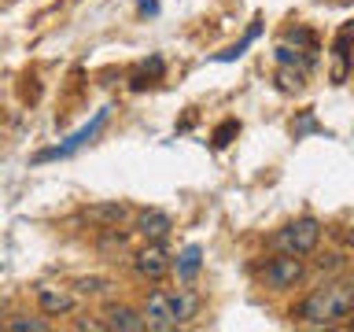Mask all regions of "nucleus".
<instances>
[{"label":"nucleus","mask_w":354,"mask_h":332,"mask_svg":"<svg viewBox=\"0 0 354 332\" xmlns=\"http://www.w3.org/2000/svg\"><path fill=\"white\" fill-rule=\"evenodd\" d=\"M196 310H199V299H196L192 292H177V295H174V314H177V321H181V325H185L188 317H196Z\"/></svg>","instance_id":"nucleus-14"},{"label":"nucleus","mask_w":354,"mask_h":332,"mask_svg":"<svg viewBox=\"0 0 354 332\" xmlns=\"http://www.w3.org/2000/svg\"><path fill=\"white\" fill-rule=\"evenodd\" d=\"M277 82H281L284 93H299V89H303V71H288L284 66V71L277 74Z\"/></svg>","instance_id":"nucleus-18"},{"label":"nucleus","mask_w":354,"mask_h":332,"mask_svg":"<svg viewBox=\"0 0 354 332\" xmlns=\"http://www.w3.org/2000/svg\"><path fill=\"white\" fill-rule=\"evenodd\" d=\"M115 281H107V277H77L74 281V292L77 295H107Z\"/></svg>","instance_id":"nucleus-13"},{"label":"nucleus","mask_w":354,"mask_h":332,"mask_svg":"<svg viewBox=\"0 0 354 332\" xmlns=\"http://www.w3.org/2000/svg\"><path fill=\"white\" fill-rule=\"evenodd\" d=\"M170 229H174V221H170V214H162V210H144L137 218V232L144 240H166Z\"/></svg>","instance_id":"nucleus-9"},{"label":"nucleus","mask_w":354,"mask_h":332,"mask_svg":"<svg viewBox=\"0 0 354 332\" xmlns=\"http://www.w3.org/2000/svg\"><path fill=\"white\" fill-rule=\"evenodd\" d=\"M104 122H107V111H96V118L88 122L85 129H77V133H74V137L66 140V144H59V148H48V151H41V155H37V163H44V159H55V155H71L74 148H82V144H88V140H93V137H96V129L104 126Z\"/></svg>","instance_id":"nucleus-8"},{"label":"nucleus","mask_w":354,"mask_h":332,"mask_svg":"<svg viewBox=\"0 0 354 332\" xmlns=\"http://www.w3.org/2000/svg\"><path fill=\"white\" fill-rule=\"evenodd\" d=\"M4 329L8 332H44L48 321H41V317H11V321H4Z\"/></svg>","instance_id":"nucleus-15"},{"label":"nucleus","mask_w":354,"mask_h":332,"mask_svg":"<svg viewBox=\"0 0 354 332\" xmlns=\"http://www.w3.org/2000/svg\"><path fill=\"white\" fill-rule=\"evenodd\" d=\"M351 310H354V277H336V281H325L314 295L303 299L299 317H303L306 325L332 329V325H339L343 317H351Z\"/></svg>","instance_id":"nucleus-1"},{"label":"nucleus","mask_w":354,"mask_h":332,"mask_svg":"<svg viewBox=\"0 0 354 332\" xmlns=\"http://www.w3.org/2000/svg\"><path fill=\"white\" fill-rule=\"evenodd\" d=\"M199 266H203V248H199V243H188V248L177 255V277H181V281H192L199 273Z\"/></svg>","instance_id":"nucleus-12"},{"label":"nucleus","mask_w":354,"mask_h":332,"mask_svg":"<svg viewBox=\"0 0 354 332\" xmlns=\"http://www.w3.org/2000/svg\"><path fill=\"white\" fill-rule=\"evenodd\" d=\"M140 314H144V325H148L151 332H170V329L181 325L177 314H174V295H166V292H151Z\"/></svg>","instance_id":"nucleus-5"},{"label":"nucleus","mask_w":354,"mask_h":332,"mask_svg":"<svg viewBox=\"0 0 354 332\" xmlns=\"http://www.w3.org/2000/svg\"><path fill=\"white\" fill-rule=\"evenodd\" d=\"M104 329H115V332H144L148 325H144V314H140V310L115 303V306L104 310Z\"/></svg>","instance_id":"nucleus-7"},{"label":"nucleus","mask_w":354,"mask_h":332,"mask_svg":"<svg viewBox=\"0 0 354 332\" xmlns=\"http://www.w3.org/2000/svg\"><path fill=\"white\" fill-rule=\"evenodd\" d=\"M277 243L292 255H310L321 243V221L317 218H299L292 225H284L277 232Z\"/></svg>","instance_id":"nucleus-3"},{"label":"nucleus","mask_w":354,"mask_h":332,"mask_svg":"<svg viewBox=\"0 0 354 332\" xmlns=\"http://www.w3.org/2000/svg\"><path fill=\"white\" fill-rule=\"evenodd\" d=\"M170 251L162 248V240H151L148 248L137 251V259H133V270H137L140 281H162L166 273H170Z\"/></svg>","instance_id":"nucleus-4"},{"label":"nucleus","mask_w":354,"mask_h":332,"mask_svg":"<svg viewBox=\"0 0 354 332\" xmlns=\"http://www.w3.org/2000/svg\"><path fill=\"white\" fill-rule=\"evenodd\" d=\"M306 266H303V255H277V259H270L262 266V284L273 288V292H288V288H295L299 281H303Z\"/></svg>","instance_id":"nucleus-2"},{"label":"nucleus","mask_w":354,"mask_h":332,"mask_svg":"<svg viewBox=\"0 0 354 332\" xmlns=\"http://www.w3.org/2000/svg\"><path fill=\"white\" fill-rule=\"evenodd\" d=\"M240 133V122L236 118H229V122H221V126L214 129V148H225V144H232V137Z\"/></svg>","instance_id":"nucleus-16"},{"label":"nucleus","mask_w":354,"mask_h":332,"mask_svg":"<svg viewBox=\"0 0 354 332\" xmlns=\"http://www.w3.org/2000/svg\"><path fill=\"white\" fill-rule=\"evenodd\" d=\"M126 214H129V207L118 203V199H111V203H96V207L85 210V218L96 221V225H104V229H118V221Z\"/></svg>","instance_id":"nucleus-10"},{"label":"nucleus","mask_w":354,"mask_h":332,"mask_svg":"<svg viewBox=\"0 0 354 332\" xmlns=\"http://www.w3.org/2000/svg\"><path fill=\"white\" fill-rule=\"evenodd\" d=\"M277 59H281V66H306V55L299 48H292V44H281V48H277Z\"/></svg>","instance_id":"nucleus-17"},{"label":"nucleus","mask_w":354,"mask_h":332,"mask_svg":"<svg viewBox=\"0 0 354 332\" xmlns=\"http://www.w3.org/2000/svg\"><path fill=\"white\" fill-rule=\"evenodd\" d=\"M351 41H354V26H343L336 44H332V55H336V71H332V82H347V66H351Z\"/></svg>","instance_id":"nucleus-11"},{"label":"nucleus","mask_w":354,"mask_h":332,"mask_svg":"<svg viewBox=\"0 0 354 332\" xmlns=\"http://www.w3.org/2000/svg\"><path fill=\"white\" fill-rule=\"evenodd\" d=\"M74 303H77V292H66V288H37V306L48 317L71 314Z\"/></svg>","instance_id":"nucleus-6"}]
</instances>
